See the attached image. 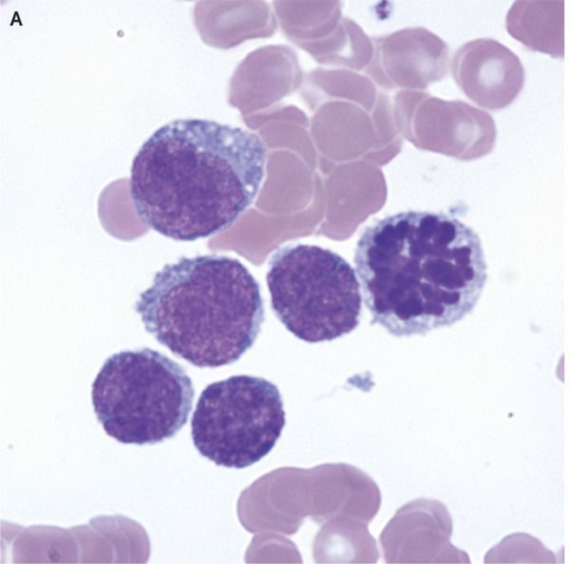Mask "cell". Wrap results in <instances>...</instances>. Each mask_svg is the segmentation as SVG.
Instances as JSON below:
<instances>
[{
    "mask_svg": "<svg viewBox=\"0 0 570 564\" xmlns=\"http://www.w3.org/2000/svg\"><path fill=\"white\" fill-rule=\"evenodd\" d=\"M509 35L532 51L564 57V1H514L505 17Z\"/></svg>",
    "mask_w": 570,
    "mask_h": 564,
    "instance_id": "8",
    "label": "cell"
},
{
    "mask_svg": "<svg viewBox=\"0 0 570 564\" xmlns=\"http://www.w3.org/2000/svg\"><path fill=\"white\" fill-rule=\"evenodd\" d=\"M461 70L465 90L482 107L510 106L521 93L525 71L519 57L495 39H478L465 47Z\"/></svg>",
    "mask_w": 570,
    "mask_h": 564,
    "instance_id": "7",
    "label": "cell"
},
{
    "mask_svg": "<svg viewBox=\"0 0 570 564\" xmlns=\"http://www.w3.org/2000/svg\"><path fill=\"white\" fill-rule=\"evenodd\" d=\"M134 309L158 343L197 368L239 360L265 319L257 280L238 259L220 254L165 264Z\"/></svg>",
    "mask_w": 570,
    "mask_h": 564,
    "instance_id": "3",
    "label": "cell"
},
{
    "mask_svg": "<svg viewBox=\"0 0 570 564\" xmlns=\"http://www.w3.org/2000/svg\"><path fill=\"white\" fill-rule=\"evenodd\" d=\"M285 426L279 389L265 378L236 375L209 383L191 416L198 453L217 466L243 469L264 458Z\"/></svg>",
    "mask_w": 570,
    "mask_h": 564,
    "instance_id": "6",
    "label": "cell"
},
{
    "mask_svg": "<svg viewBox=\"0 0 570 564\" xmlns=\"http://www.w3.org/2000/svg\"><path fill=\"white\" fill-rule=\"evenodd\" d=\"M267 148L247 129L204 118L174 119L135 155L129 195L141 222L175 241L215 235L255 201Z\"/></svg>",
    "mask_w": 570,
    "mask_h": 564,
    "instance_id": "2",
    "label": "cell"
},
{
    "mask_svg": "<svg viewBox=\"0 0 570 564\" xmlns=\"http://www.w3.org/2000/svg\"><path fill=\"white\" fill-rule=\"evenodd\" d=\"M266 283L275 315L305 342L332 341L360 324V281L332 250L302 243L277 249L268 260Z\"/></svg>",
    "mask_w": 570,
    "mask_h": 564,
    "instance_id": "5",
    "label": "cell"
},
{
    "mask_svg": "<svg viewBox=\"0 0 570 564\" xmlns=\"http://www.w3.org/2000/svg\"><path fill=\"white\" fill-rule=\"evenodd\" d=\"M556 554L548 550L539 538L527 533H513L505 536L484 556L485 563H558Z\"/></svg>",
    "mask_w": 570,
    "mask_h": 564,
    "instance_id": "9",
    "label": "cell"
},
{
    "mask_svg": "<svg viewBox=\"0 0 570 564\" xmlns=\"http://www.w3.org/2000/svg\"><path fill=\"white\" fill-rule=\"evenodd\" d=\"M195 390L185 368L141 348L107 358L91 386V401L105 432L126 445H155L187 422Z\"/></svg>",
    "mask_w": 570,
    "mask_h": 564,
    "instance_id": "4",
    "label": "cell"
},
{
    "mask_svg": "<svg viewBox=\"0 0 570 564\" xmlns=\"http://www.w3.org/2000/svg\"><path fill=\"white\" fill-rule=\"evenodd\" d=\"M354 263L371 324L394 337L424 336L462 320L487 281L478 234L430 211L376 220L361 234Z\"/></svg>",
    "mask_w": 570,
    "mask_h": 564,
    "instance_id": "1",
    "label": "cell"
}]
</instances>
